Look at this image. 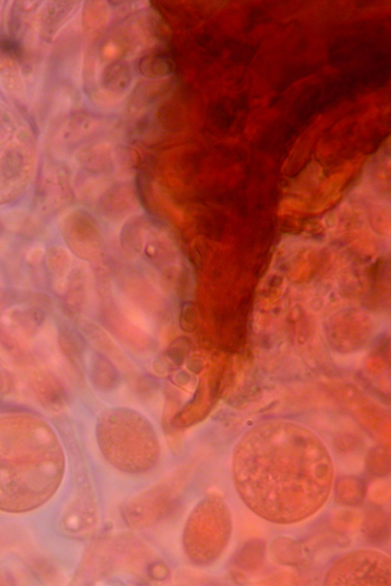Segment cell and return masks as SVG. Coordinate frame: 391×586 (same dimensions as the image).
<instances>
[{
    "instance_id": "cell-1",
    "label": "cell",
    "mask_w": 391,
    "mask_h": 586,
    "mask_svg": "<svg viewBox=\"0 0 391 586\" xmlns=\"http://www.w3.org/2000/svg\"><path fill=\"white\" fill-rule=\"evenodd\" d=\"M99 441L102 453L117 470L143 473L160 459V448L150 426L136 416L115 415L102 422Z\"/></svg>"
},
{
    "instance_id": "cell-2",
    "label": "cell",
    "mask_w": 391,
    "mask_h": 586,
    "mask_svg": "<svg viewBox=\"0 0 391 586\" xmlns=\"http://www.w3.org/2000/svg\"><path fill=\"white\" fill-rule=\"evenodd\" d=\"M230 527L229 513L222 500L213 496L203 499L186 523L183 535L186 554L200 566L215 561L227 543Z\"/></svg>"
},
{
    "instance_id": "cell-3",
    "label": "cell",
    "mask_w": 391,
    "mask_h": 586,
    "mask_svg": "<svg viewBox=\"0 0 391 586\" xmlns=\"http://www.w3.org/2000/svg\"><path fill=\"white\" fill-rule=\"evenodd\" d=\"M0 140V205L20 197L32 178V140Z\"/></svg>"
},
{
    "instance_id": "cell-4",
    "label": "cell",
    "mask_w": 391,
    "mask_h": 586,
    "mask_svg": "<svg viewBox=\"0 0 391 586\" xmlns=\"http://www.w3.org/2000/svg\"><path fill=\"white\" fill-rule=\"evenodd\" d=\"M13 379L11 375L4 371H0V397H4L11 392Z\"/></svg>"
}]
</instances>
